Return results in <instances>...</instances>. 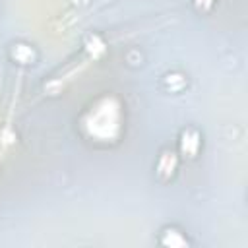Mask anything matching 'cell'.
<instances>
[{
  "instance_id": "6da1fadb",
  "label": "cell",
  "mask_w": 248,
  "mask_h": 248,
  "mask_svg": "<svg viewBox=\"0 0 248 248\" xmlns=\"http://www.w3.org/2000/svg\"><path fill=\"white\" fill-rule=\"evenodd\" d=\"M78 130L87 143L107 147L120 141L124 134V107L112 93L93 99L78 118Z\"/></svg>"
},
{
  "instance_id": "52a82bcc",
  "label": "cell",
  "mask_w": 248,
  "mask_h": 248,
  "mask_svg": "<svg viewBox=\"0 0 248 248\" xmlns=\"http://www.w3.org/2000/svg\"><path fill=\"white\" fill-rule=\"evenodd\" d=\"M215 2H217V0H192V6H194L196 12H200V14H209V12L215 8Z\"/></svg>"
},
{
  "instance_id": "5b68a950",
  "label": "cell",
  "mask_w": 248,
  "mask_h": 248,
  "mask_svg": "<svg viewBox=\"0 0 248 248\" xmlns=\"http://www.w3.org/2000/svg\"><path fill=\"white\" fill-rule=\"evenodd\" d=\"M159 244L170 246V248H184V246H190V240H188L186 232L180 231L178 227H163L161 236H159Z\"/></svg>"
},
{
  "instance_id": "3957f363",
  "label": "cell",
  "mask_w": 248,
  "mask_h": 248,
  "mask_svg": "<svg viewBox=\"0 0 248 248\" xmlns=\"http://www.w3.org/2000/svg\"><path fill=\"white\" fill-rule=\"evenodd\" d=\"M178 163H180V157H178L176 149H170V147L163 149L155 161V178L163 184L172 180L178 170Z\"/></svg>"
},
{
  "instance_id": "277c9868",
  "label": "cell",
  "mask_w": 248,
  "mask_h": 248,
  "mask_svg": "<svg viewBox=\"0 0 248 248\" xmlns=\"http://www.w3.org/2000/svg\"><path fill=\"white\" fill-rule=\"evenodd\" d=\"M10 58L17 66H33L39 60V52L33 45L23 43V41H16L10 45Z\"/></svg>"
},
{
  "instance_id": "8992f818",
  "label": "cell",
  "mask_w": 248,
  "mask_h": 248,
  "mask_svg": "<svg viewBox=\"0 0 248 248\" xmlns=\"http://www.w3.org/2000/svg\"><path fill=\"white\" fill-rule=\"evenodd\" d=\"M163 87L169 93H180L188 87V76L182 72H167L163 76Z\"/></svg>"
},
{
  "instance_id": "7a4b0ae2",
  "label": "cell",
  "mask_w": 248,
  "mask_h": 248,
  "mask_svg": "<svg viewBox=\"0 0 248 248\" xmlns=\"http://www.w3.org/2000/svg\"><path fill=\"white\" fill-rule=\"evenodd\" d=\"M202 147H203V138H202L198 128L188 126V128L180 130V134H178V149H176L180 159H186V161L198 159Z\"/></svg>"
}]
</instances>
